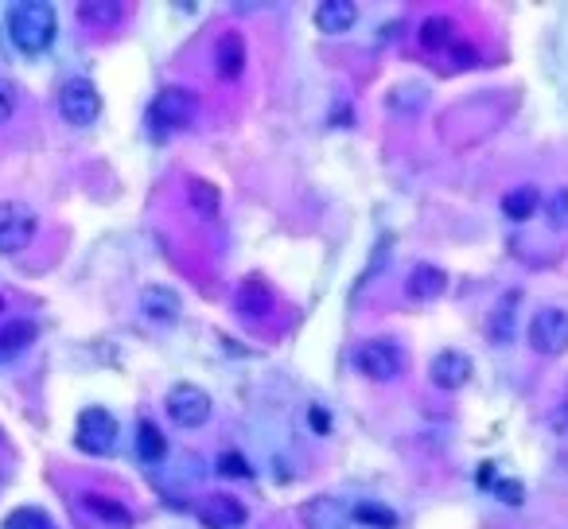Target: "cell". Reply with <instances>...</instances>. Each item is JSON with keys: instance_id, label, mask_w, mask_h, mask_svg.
Segmentation results:
<instances>
[{"instance_id": "1", "label": "cell", "mask_w": 568, "mask_h": 529, "mask_svg": "<svg viewBox=\"0 0 568 529\" xmlns=\"http://www.w3.org/2000/svg\"><path fill=\"white\" fill-rule=\"evenodd\" d=\"M8 36L24 55H39L55 39V4L47 0H20L8 8Z\"/></svg>"}, {"instance_id": "7", "label": "cell", "mask_w": 568, "mask_h": 529, "mask_svg": "<svg viewBox=\"0 0 568 529\" xmlns=\"http://www.w3.org/2000/svg\"><path fill=\"white\" fill-rule=\"evenodd\" d=\"M74 444L86 452V456H109L113 452V444H117V421H113V413L106 409H86L82 417H78V428H74Z\"/></svg>"}, {"instance_id": "25", "label": "cell", "mask_w": 568, "mask_h": 529, "mask_svg": "<svg viewBox=\"0 0 568 529\" xmlns=\"http://www.w3.org/2000/svg\"><path fill=\"white\" fill-rule=\"evenodd\" d=\"M4 529H55V522L43 514V510H16L8 522H4Z\"/></svg>"}, {"instance_id": "10", "label": "cell", "mask_w": 568, "mask_h": 529, "mask_svg": "<svg viewBox=\"0 0 568 529\" xmlns=\"http://www.w3.org/2000/svg\"><path fill=\"white\" fill-rule=\"evenodd\" d=\"M300 522L308 529H347L351 526V510L331 494H316V498H308L300 506Z\"/></svg>"}, {"instance_id": "32", "label": "cell", "mask_w": 568, "mask_h": 529, "mask_svg": "<svg viewBox=\"0 0 568 529\" xmlns=\"http://www.w3.org/2000/svg\"><path fill=\"white\" fill-rule=\"evenodd\" d=\"M0 312H4V296H0Z\"/></svg>"}, {"instance_id": "26", "label": "cell", "mask_w": 568, "mask_h": 529, "mask_svg": "<svg viewBox=\"0 0 568 529\" xmlns=\"http://www.w3.org/2000/svg\"><path fill=\"white\" fill-rule=\"evenodd\" d=\"M16 109H20V86H16L12 78H4V74H0V125H4Z\"/></svg>"}, {"instance_id": "27", "label": "cell", "mask_w": 568, "mask_h": 529, "mask_svg": "<svg viewBox=\"0 0 568 529\" xmlns=\"http://www.w3.org/2000/svg\"><path fill=\"white\" fill-rule=\"evenodd\" d=\"M218 475H226V479H249L253 471H249V463L238 452H222L218 456Z\"/></svg>"}, {"instance_id": "28", "label": "cell", "mask_w": 568, "mask_h": 529, "mask_svg": "<svg viewBox=\"0 0 568 529\" xmlns=\"http://www.w3.org/2000/svg\"><path fill=\"white\" fill-rule=\"evenodd\" d=\"M545 207H549V218H553L557 226H568V187L553 191V195L545 199Z\"/></svg>"}, {"instance_id": "2", "label": "cell", "mask_w": 568, "mask_h": 529, "mask_svg": "<svg viewBox=\"0 0 568 529\" xmlns=\"http://www.w3.org/2000/svg\"><path fill=\"white\" fill-rule=\"evenodd\" d=\"M195 113H199V98L191 90H183V86H168V90L156 94V102L148 109V125L164 137V133L187 129L195 121Z\"/></svg>"}, {"instance_id": "13", "label": "cell", "mask_w": 568, "mask_h": 529, "mask_svg": "<svg viewBox=\"0 0 568 529\" xmlns=\"http://www.w3.org/2000/svg\"><path fill=\"white\" fill-rule=\"evenodd\" d=\"M199 522L207 529H238L246 522V506L230 494H211L203 506H199Z\"/></svg>"}, {"instance_id": "33", "label": "cell", "mask_w": 568, "mask_h": 529, "mask_svg": "<svg viewBox=\"0 0 568 529\" xmlns=\"http://www.w3.org/2000/svg\"><path fill=\"white\" fill-rule=\"evenodd\" d=\"M0 444H4V432H0Z\"/></svg>"}, {"instance_id": "21", "label": "cell", "mask_w": 568, "mask_h": 529, "mask_svg": "<svg viewBox=\"0 0 568 529\" xmlns=\"http://www.w3.org/2000/svg\"><path fill=\"white\" fill-rule=\"evenodd\" d=\"M82 506H86L94 518L109 522V526H129V510H125L121 502L106 498V494H86V498H82Z\"/></svg>"}, {"instance_id": "8", "label": "cell", "mask_w": 568, "mask_h": 529, "mask_svg": "<svg viewBox=\"0 0 568 529\" xmlns=\"http://www.w3.org/2000/svg\"><path fill=\"white\" fill-rule=\"evenodd\" d=\"M530 347L537 354H557L568 351V312L565 308H541L537 316L530 319Z\"/></svg>"}, {"instance_id": "30", "label": "cell", "mask_w": 568, "mask_h": 529, "mask_svg": "<svg viewBox=\"0 0 568 529\" xmlns=\"http://www.w3.org/2000/svg\"><path fill=\"white\" fill-rule=\"evenodd\" d=\"M308 413H312V428H316V432H327V428H331V417H327V409H320V405H312Z\"/></svg>"}, {"instance_id": "29", "label": "cell", "mask_w": 568, "mask_h": 529, "mask_svg": "<svg viewBox=\"0 0 568 529\" xmlns=\"http://www.w3.org/2000/svg\"><path fill=\"white\" fill-rule=\"evenodd\" d=\"M495 494L506 502V506H522V498H526L522 483H514V479H502V483H495Z\"/></svg>"}, {"instance_id": "14", "label": "cell", "mask_w": 568, "mask_h": 529, "mask_svg": "<svg viewBox=\"0 0 568 529\" xmlns=\"http://www.w3.org/2000/svg\"><path fill=\"white\" fill-rule=\"evenodd\" d=\"M214 71L226 82L242 78V71H246V39H242V32L218 36V43H214Z\"/></svg>"}, {"instance_id": "22", "label": "cell", "mask_w": 568, "mask_h": 529, "mask_svg": "<svg viewBox=\"0 0 568 529\" xmlns=\"http://www.w3.org/2000/svg\"><path fill=\"white\" fill-rule=\"evenodd\" d=\"M456 28H452V20L448 16H428L425 24H421V43H425L428 51H440V47H452L456 43Z\"/></svg>"}, {"instance_id": "24", "label": "cell", "mask_w": 568, "mask_h": 529, "mask_svg": "<svg viewBox=\"0 0 568 529\" xmlns=\"http://www.w3.org/2000/svg\"><path fill=\"white\" fill-rule=\"evenodd\" d=\"M187 191H191V207H195L199 214H207V218H214V211H218V191H214L211 183L191 179V183H187Z\"/></svg>"}, {"instance_id": "3", "label": "cell", "mask_w": 568, "mask_h": 529, "mask_svg": "<svg viewBox=\"0 0 568 529\" xmlns=\"http://www.w3.org/2000/svg\"><path fill=\"white\" fill-rule=\"evenodd\" d=\"M39 234V214L28 203H0V253H20L36 242Z\"/></svg>"}, {"instance_id": "16", "label": "cell", "mask_w": 568, "mask_h": 529, "mask_svg": "<svg viewBox=\"0 0 568 529\" xmlns=\"http://www.w3.org/2000/svg\"><path fill=\"white\" fill-rule=\"evenodd\" d=\"M405 292L413 296V300H436V296H444L448 292V273L440 269V265H413V273H409V281H405Z\"/></svg>"}, {"instance_id": "18", "label": "cell", "mask_w": 568, "mask_h": 529, "mask_svg": "<svg viewBox=\"0 0 568 529\" xmlns=\"http://www.w3.org/2000/svg\"><path fill=\"white\" fill-rule=\"evenodd\" d=\"M121 16H125V4H117V0H86V4H78V20L90 24V28H113V24H121Z\"/></svg>"}, {"instance_id": "19", "label": "cell", "mask_w": 568, "mask_h": 529, "mask_svg": "<svg viewBox=\"0 0 568 529\" xmlns=\"http://www.w3.org/2000/svg\"><path fill=\"white\" fill-rule=\"evenodd\" d=\"M137 456H141L144 463H160V459L168 456V440H164V432L152 421L137 424Z\"/></svg>"}, {"instance_id": "9", "label": "cell", "mask_w": 568, "mask_h": 529, "mask_svg": "<svg viewBox=\"0 0 568 529\" xmlns=\"http://www.w3.org/2000/svg\"><path fill=\"white\" fill-rule=\"evenodd\" d=\"M273 308H277V296H273V288L265 281L249 277V281L238 284V292H234V312H238V319L261 323V319L273 316Z\"/></svg>"}, {"instance_id": "6", "label": "cell", "mask_w": 568, "mask_h": 529, "mask_svg": "<svg viewBox=\"0 0 568 529\" xmlns=\"http://www.w3.org/2000/svg\"><path fill=\"white\" fill-rule=\"evenodd\" d=\"M164 409H168L172 424H179V428H203V424L211 421V393L179 382V386L168 389Z\"/></svg>"}, {"instance_id": "5", "label": "cell", "mask_w": 568, "mask_h": 529, "mask_svg": "<svg viewBox=\"0 0 568 529\" xmlns=\"http://www.w3.org/2000/svg\"><path fill=\"white\" fill-rule=\"evenodd\" d=\"M59 113H63L71 125H78V129L94 125L98 113H102V94H98V86H94L90 78H67L63 90H59Z\"/></svg>"}, {"instance_id": "23", "label": "cell", "mask_w": 568, "mask_h": 529, "mask_svg": "<svg viewBox=\"0 0 568 529\" xmlns=\"http://www.w3.org/2000/svg\"><path fill=\"white\" fill-rule=\"evenodd\" d=\"M351 518L362 522V526H374V529L397 526V514H393L390 506H382V502H358L355 510H351Z\"/></svg>"}, {"instance_id": "17", "label": "cell", "mask_w": 568, "mask_h": 529, "mask_svg": "<svg viewBox=\"0 0 568 529\" xmlns=\"http://www.w3.org/2000/svg\"><path fill=\"white\" fill-rule=\"evenodd\" d=\"M36 343V323L32 319H8L0 327V358H16Z\"/></svg>"}, {"instance_id": "12", "label": "cell", "mask_w": 568, "mask_h": 529, "mask_svg": "<svg viewBox=\"0 0 568 529\" xmlns=\"http://www.w3.org/2000/svg\"><path fill=\"white\" fill-rule=\"evenodd\" d=\"M141 312L152 323H176L179 316H183V300H179L176 288H164V284H148L141 292Z\"/></svg>"}, {"instance_id": "11", "label": "cell", "mask_w": 568, "mask_h": 529, "mask_svg": "<svg viewBox=\"0 0 568 529\" xmlns=\"http://www.w3.org/2000/svg\"><path fill=\"white\" fill-rule=\"evenodd\" d=\"M428 378L436 389H460L471 382V358L460 351H440L428 366Z\"/></svg>"}, {"instance_id": "4", "label": "cell", "mask_w": 568, "mask_h": 529, "mask_svg": "<svg viewBox=\"0 0 568 529\" xmlns=\"http://www.w3.org/2000/svg\"><path fill=\"white\" fill-rule=\"evenodd\" d=\"M355 366L370 382H393L405 366V354L397 347V339H366L355 351Z\"/></svg>"}, {"instance_id": "31", "label": "cell", "mask_w": 568, "mask_h": 529, "mask_svg": "<svg viewBox=\"0 0 568 529\" xmlns=\"http://www.w3.org/2000/svg\"><path fill=\"white\" fill-rule=\"evenodd\" d=\"M475 483H479V487H495V467H491V463H483V467H479V475H475Z\"/></svg>"}, {"instance_id": "20", "label": "cell", "mask_w": 568, "mask_h": 529, "mask_svg": "<svg viewBox=\"0 0 568 529\" xmlns=\"http://www.w3.org/2000/svg\"><path fill=\"white\" fill-rule=\"evenodd\" d=\"M537 203H541V191H537V187H518V191H510V195L502 199V211H506V218H514V222H526V218L537 211Z\"/></svg>"}, {"instance_id": "15", "label": "cell", "mask_w": 568, "mask_h": 529, "mask_svg": "<svg viewBox=\"0 0 568 529\" xmlns=\"http://www.w3.org/2000/svg\"><path fill=\"white\" fill-rule=\"evenodd\" d=\"M358 20V8L355 0H320L316 4V28L323 36H343L351 32Z\"/></svg>"}]
</instances>
